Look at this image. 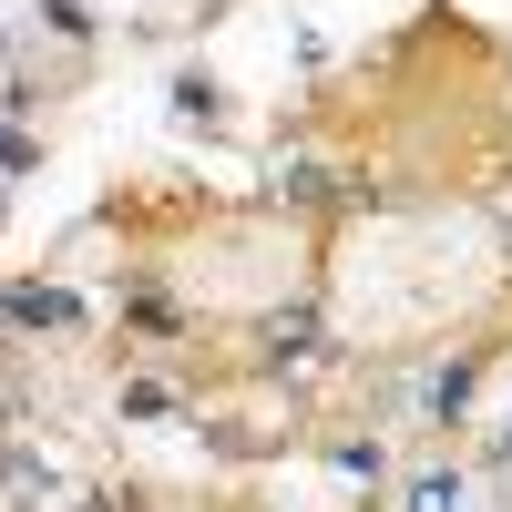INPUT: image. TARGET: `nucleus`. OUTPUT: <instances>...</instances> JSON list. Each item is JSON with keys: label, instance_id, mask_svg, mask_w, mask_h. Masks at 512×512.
Instances as JSON below:
<instances>
[{"label": "nucleus", "instance_id": "nucleus-1", "mask_svg": "<svg viewBox=\"0 0 512 512\" xmlns=\"http://www.w3.org/2000/svg\"><path fill=\"white\" fill-rule=\"evenodd\" d=\"M461 400H472V369H461V359H451V369H431V379H420V420H451Z\"/></svg>", "mask_w": 512, "mask_h": 512}, {"label": "nucleus", "instance_id": "nucleus-2", "mask_svg": "<svg viewBox=\"0 0 512 512\" xmlns=\"http://www.w3.org/2000/svg\"><path fill=\"white\" fill-rule=\"evenodd\" d=\"M410 512H461V482H451V472H420V482H410Z\"/></svg>", "mask_w": 512, "mask_h": 512}, {"label": "nucleus", "instance_id": "nucleus-3", "mask_svg": "<svg viewBox=\"0 0 512 512\" xmlns=\"http://www.w3.org/2000/svg\"><path fill=\"white\" fill-rule=\"evenodd\" d=\"M0 164H31V144H21V134H11V123H0Z\"/></svg>", "mask_w": 512, "mask_h": 512}]
</instances>
